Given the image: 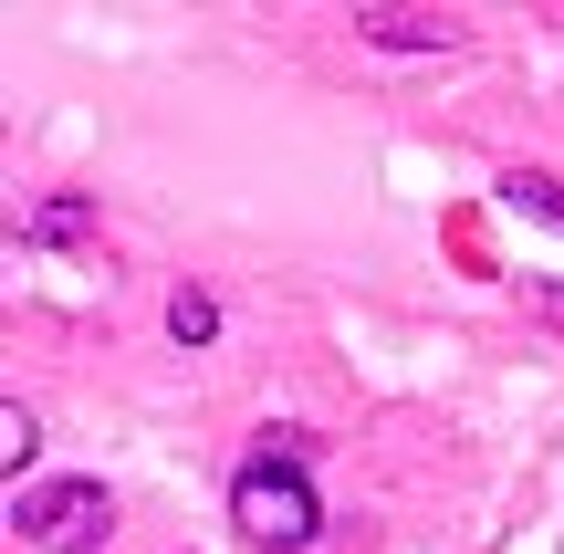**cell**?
<instances>
[{"mask_svg": "<svg viewBox=\"0 0 564 554\" xmlns=\"http://www.w3.org/2000/svg\"><path fill=\"white\" fill-rule=\"evenodd\" d=\"M230 523H241L251 544H272V554H293V544H314V481L293 471V460H251L241 481H230Z\"/></svg>", "mask_w": 564, "mask_h": 554, "instance_id": "cell-1", "label": "cell"}, {"mask_svg": "<svg viewBox=\"0 0 564 554\" xmlns=\"http://www.w3.org/2000/svg\"><path fill=\"white\" fill-rule=\"evenodd\" d=\"M11 523H21L42 554H84L105 523H116V502H105V481H42V492H21Z\"/></svg>", "mask_w": 564, "mask_h": 554, "instance_id": "cell-2", "label": "cell"}, {"mask_svg": "<svg viewBox=\"0 0 564 554\" xmlns=\"http://www.w3.org/2000/svg\"><path fill=\"white\" fill-rule=\"evenodd\" d=\"M366 42H387V53H449V21H429V11H366Z\"/></svg>", "mask_w": 564, "mask_h": 554, "instance_id": "cell-3", "label": "cell"}, {"mask_svg": "<svg viewBox=\"0 0 564 554\" xmlns=\"http://www.w3.org/2000/svg\"><path fill=\"white\" fill-rule=\"evenodd\" d=\"M502 199H512V209H533V220H554V230H564V188H554V178H533V167H512V178H502Z\"/></svg>", "mask_w": 564, "mask_h": 554, "instance_id": "cell-4", "label": "cell"}, {"mask_svg": "<svg viewBox=\"0 0 564 554\" xmlns=\"http://www.w3.org/2000/svg\"><path fill=\"white\" fill-rule=\"evenodd\" d=\"M167 335H178V346H209V335H220V304H209V293H178V304H167Z\"/></svg>", "mask_w": 564, "mask_h": 554, "instance_id": "cell-5", "label": "cell"}, {"mask_svg": "<svg viewBox=\"0 0 564 554\" xmlns=\"http://www.w3.org/2000/svg\"><path fill=\"white\" fill-rule=\"evenodd\" d=\"M32 450H42V430H32V409L11 398V409H0V460H11V481H21V460H32Z\"/></svg>", "mask_w": 564, "mask_h": 554, "instance_id": "cell-6", "label": "cell"}]
</instances>
